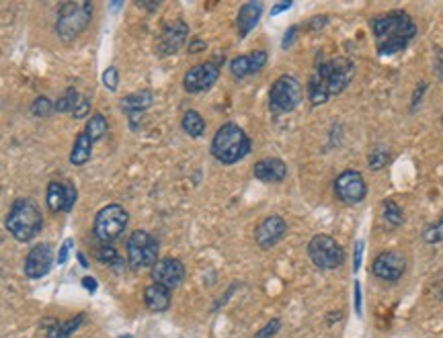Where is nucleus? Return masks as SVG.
I'll return each mask as SVG.
<instances>
[{"mask_svg": "<svg viewBox=\"0 0 443 338\" xmlns=\"http://www.w3.org/2000/svg\"><path fill=\"white\" fill-rule=\"evenodd\" d=\"M287 232V224L281 215H269L265 217L259 226H256V232H254V240L256 244L263 248V250H269L273 248Z\"/></svg>", "mask_w": 443, "mask_h": 338, "instance_id": "nucleus-16", "label": "nucleus"}, {"mask_svg": "<svg viewBox=\"0 0 443 338\" xmlns=\"http://www.w3.org/2000/svg\"><path fill=\"white\" fill-rule=\"evenodd\" d=\"M91 154H93V140L82 132L74 140V148L70 152V162L74 167H82L91 160Z\"/></svg>", "mask_w": 443, "mask_h": 338, "instance_id": "nucleus-22", "label": "nucleus"}, {"mask_svg": "<svg viewBox=\"0 0 443 338\" xmlns=\"http://www.w3.org/2000/svg\"><path fill=\"white\" fill-rule=\"evenodd\" d=\"M88 113H91V103H88V99H86V97H80V101H78L76 109L72 111V117H74V119H84Z\"/></svg>", "mask_w": 443, "mask_h": 338, "instance_id": "nucleus-35", "label": "nucleus"}, {"mask_svg": "<svg viewBox=\"0 0 443 338\" xmlns=\"http://www.w3.org/2000/svg\"><path fill=\"white\" fill-rule=\"evenodd\" d=\"M99 261L105 263V265H109V267L121 265V256H119L117 248L111 246V244H103V246L99 248Z\"/></svg>", "mask_w": 443, "mask_h": 338, "instance_id": "nucleus-29", "label": "nucleus"}, {"mask_svg": "<svg viewBox=\"0 0 443 338\" xmlns=\"http://www.w3.org/2000/svg\"><path fill=\"white\" fill-rule=\"evenodd\" d=\"M72 238H68L64 244H62V248H60V254H58V265H66L68 263V256H70V250H72Z\"/></svg>", "mask_w": 443, "mask_h": 338, "instance_id": "nucleus-36", "label": "nucleus"}, {"mask_svg": "<svg viewBox=\"0 0 443 338\" xmlns=\"http://www.w3.org/2000/svg\"><path fill=\"white\" fill-rule=\"evenodd\" d=\"M84 324V316H76V318H70L66 320L64 324H58V337L60 338H68L72 337L80 326Z\"/></svg>", "mask_w": 443, "mask_h": 338, "instance_id": "nucleus-30", "label": "nucleus"}, {"mask_svg": "<svg viewBox=\"0 0 443 338\" xmlns=\"http://www.w3.org/2000/svg\"><path fill=\"white\" fill-rule=\"evenodd\" d=\"M181 125H183V132L187 136H191V138H202L204 132H206V121H204V117L197 111H187L183 115Z\"/></svg>", "mask_w": 443, "mask_h": 338, "instance_id": "nucleus-25", "label": "nucleus"}, {"mask_svg": "<svg viewBox=\"0 0 443 338\" xmlns=\"http://www.w3.org/2000/svg\"><path fill=\"white\" fill-rule=\"evenodd\" d=\"M355 76V64L347 58H335L316 68L308 84V97L312 105H322L331 97L341 95Z\"/></svg>", "mask_w": 443, "mask_h": 338, "instance_id": "nucleus-1", "label": "nucleus"}, {"mask_svg": "<svg viewBox=\"0 0 443 338\" xmlns=\"http://www.w3.org/2000/svg\"><path fill=\"white\" fill-rule=\"evenodd\" d=\"M82 285H84V289H86V291H91V293H95V291H97V287H99V285H97V281H95L93 277H84V279H82Z\"/></svg>", "mask_w": 443, "mask_h": 338, "instance_id": "nucleus-41", "label": "nucleus"}, {"mask_svg": "<svg viewBox=\"0 0 443 338\" xmlns=\"http://www.w3.org/2000/svg\"><path fill=\"white\" fill-rule=\"evenodd\" d=\"M93 16V2L91 0H72L64 2L58 8L56 33L62 41L76 39L91 23Z\"/></svg>", "mask_w": 443, "mask_h": 338, "instance_id": "nucleus-5", "label": "nucleus"}, {"mask_svg": "<svg viewBox=\"0 0 443 338\" xmlns=\"http://www.w3.org/2000/svg\"><path fill=\"white\" fill-rule=\"evenodd\" d=\"M372 29L376 35V47L380 56H392L407 49L411 39L417 35V25L405 10H394L374 19Z\"/></svg>", "mask_w": 443, "mask_h": 338, "instance_id": "nucleus-2", "label": "nucleus"}, {"mask_svg": "<svg viewBox=\"0 0 443 338\" xmlns=\"http://www.w3.org/2000/svg\"><path fill=\"white\" fill-rule=\"evenodd\" d=\"M363 240H357L355 242V258H353V271L357 273L361 269V256H363Z\"/></svg>", "mask_w": 443, "mask_h": 338, "instance_id": "nucleus-37", "label": "nucleus"}, {"mask_svg": "<svg viewBox=\"0 0 443 338\" xmlns=\"http://www.w3.org/2000/svg\"><path fill=\"white\" fill-rule=\"evenodd\" d=\"M206 49V41H202V39H195V41H191V45H189V51L191 53H197V51H204Z\"/></svg>", "mask_w": 443, "mask_h": 338, "instance_id": "nucleus-42", "label": "nucleus"}, {"mask_svg": "<svg viewBox=\"0 0 443 338\" xmlns=\"http://www.w3.org/2000/svg\"><path fill=\"white\" fill-rule=\"evenodd\" d=\"M107 132H109V123H107L105 115H103V113H93L91 119L86 121L84 134H86V136L93 140V144H95V142L103 140V138L107 136Z\"/></svg>", "mask_w": 443, "mask_h": 338, "instance_id": "nucleus-24", "label": "nucleus"}, {"mask_svg": "<svg viewBox=\"0 0 443 338\" xmlns=\"http://www.w3.org/2000/svg\"><path fill=\"white\" fill-rule=\"evenodd\" d=\"M308 256L322 271H335L345 263L343 246L335 238L324 234H318L308 242Z\"/></svg>", "mask_w": 443, "mask_h": 338, "instance_id": "nucleus-7", "label": "nucleus"}, {"mask_svg": "<svg viewBox=\"0 0 443 338\" xmlns=\"http://www.w3.org/2000/svg\"><path fill=\"white\" fill-rule=\"evenodd\" d=\"M128 221H130L128 211L121 205L111 203V205L103 207L97 213V217H95V236L101 242L111 244L113 240L123 236V232L128 228Z\"/></svg>", "mask_w": 443, "mask_h": 338, "instance_id": "nucleus-6", "label": "nucleus"}, {"mask_svg": "<svg viewBox=\"0 0 443 338\" xmlns=\"http://www.w3.org/2000/svg\"><path fill=\"white\" fill-rule=\"evenodd\" d=\"M335 195L341 203H347V205L361 203L368 195V184H366L361 172H357V170L341 172L335 178Z\"/></svg>", "mask_w": 443, "mask_h": 338, "instance_id": "nucleus-10", "label": "nucleus"}, {"mask_svg": "<svg viewBox=\"0 0 443 338\" xmlns=\"http://www.w3.org/2000/svg\"><path fill=\"white\" fill-rule=\"evenodd\" d=\"M267 64V51L256 49L248 56H238L230 62V72L234 78H244L250 74H256Z\"/></svg>", "mask_w": 443, "mask_h": 338, "instance_id": "nucleus-18", "label": "nucleus"}, {"mask_svg": "<svg viewBox=\"0 0 443 338\" xmlns=\"http://www.w3.org/2000/svg\"><path fill=\"white\" fill-rule=\"evenodd\" d=\"M144 304L150 312H165L171 306V289L152 283L144 289Z\"/></svg>", "mask_w": 443, "mask_h": 338, "instance_id": "nucleus-21", "label": "nucleus"}, {"mask_svg": "<svg viewBox=\"0 0 443 338\" xmlns=\"http://www.w3.org/2000/svg\"><path fill=\"white\" fill-rule=\"evenodd\" d=\"M78 261H80V265H82L84 269L88 267V263H86V258H84V254H82V252H78Z\"/></svg>", "mask_w": 443, "mask_h": 338, "instance_id": "nucleus-45", "label": "nucleus"}, {"mask_svg": "<svg viewBox=\"0 0 443 338\" xmlns=\"http://www.w3.org/2000/svg\"><path fill=\"white\" fill-rule=\"evenodd\" d=\"M158 261V242L146 230H136L128 240V263L134 269L154 267Z\"/></svg>", "mask_w": 443, "mask_h": 338, "instance_id": "nucleus-8", "label": "nucleus"}, {"mask_svg": "<svg viewBox=\"0 0 443 338\" xmlns=\"http://www.w3.org/2000/svg\"><path fill=\"white\" fill-rule=\"evenodd\" d=\"M103 84H105V88L107 90H111V93H115L117 90V84H119V74H117V68H107L105 72H103Z\"/></svg>", "mask_w": 443, "mask_h": 338, "instance_id": "nucleus-32", "label": "nucleus"}, {"mask_svg": "<svg viewBox=\"0 0 443 338\" xmlns=\"http://www.w3.org/2000/svg\"><path fill=\"white\" fill-rule=\"evenodd\" d=\"M405 271H407V258L400 252H394V250L378 254L374 258V265H372V273L378 279L388 281V283L398 281L405 275Z\"/></svg>", "mask_w": 443, "mask_h": 338, "instance_id": "nucleus-12", "label": "nucleus"}, {"mask_svg": "<svg viewBox=\"0 0 443 338\" xmlns=\"http://www.w3.org/2000/svg\"><path fill=\"white\" fill-rule=\"evenodd\" d=\"M287 8H291V2H279V4H275V6L271 8V14L275 16V14H279V12L287 10Z\"/></svg>", "mask_w": 443, "mask_h": 338, "instance_id": "nucleus-43", "label": "nucleus"}, {"mask_svg": "<svg viewBox=\"0 0 443 338\" xmlns=\"http://www.w3.org/2000/svg\"><path fill=\"white\" fill-rule=\"evenodd\" d=\"M296 35H298V27H289V29L285 31V37H283V41H281V47H283V49H289V45L294 43Z\"/></svg>", "mask_w": 443, "mask_h": 338, "instance_id": "nucleus-38", "label": "nucleus"}, {"mask_svg": "<svg viewBox=\"0 0 443 338\" xmlns=\"http://www.w3.org/2000/svg\"><path fill=\"white\" fill-rule=\"evenodd\" d=\"M254 176L263 182H281L287 174V167L279 158H265L254 165Z\"/></svg>", "mask_w": 443, "mask_h": 338, "instance_id": "nucleus-19", "label": "nucleus"}, {"mask_svg": "<svg viewBox=\"0 0 443 338\" xmlns=\"http://www.w3.org/2000/svg\"><path fill=\"white\" fill-rule=\"evenodd\" d=\"M250 152V140L236 123H224L212 140V156L222 165H236Z\"/></svg>", "mask_w": 443, "mask_h": 338, "instance_id": "nucleus-4", "label": "nucleus"}, {"mask_svg": "<svg viewBox=\"0 0 443 338\" xmlns=\"http://www.w3.org/2000/svg\"><path fill=\"white\" fill-rule=\"evenodd\" d=\"M78 101H80L78 90L70 86V88H66V90H64V95L58 99V103L53 105V109H56L58 113H72V111L76 109Z\"/></svg>", "mask_w": 443, "mask_h": 338, "instance_id": "nucleus-26", "label": "nucleus"}, {"mask_svg": "<svg viewBox=\"0 0 443 338\" xmlns=\"http://www.w3.org/2000/svg\"><path fill=\"white\" fill-rule=\"evenodd\" d=\"M31 111H33L35 117H47L53 111V105H51V101L47 97H37L35 103H33V107H31Z\"/></svg>", "mask_w": 443, "mask_h": 338, "instance_id": "nucleus-31", "label": "nucleus"}, {"mask_svg": "<svg viewBox=\"0 0 443 338\" xmlns=\"http://www.w3.org/2000/svg\"><path fill=\"white\" fill-rule=\"evenodd\" d=\"M427 90V82H421L419 84V88H417V93H415V101H413V107L421 101V97H423V93Z\"/></svg>", "mask_w": 443, "mask_h": 338, "instance_id": "nucleus-44", "label": "nucleus"}, {"mask_svg": "<svg viewBox=\"0 0 443 338\" xmlns=\"http://www.w3.org/2000/svg\"><path fill=\"white\" fill-rule=\"evenodd\" d=\"M152 105V93L150 90H140L134 95H128L121 99V109L130 115V113H144L148 107Z\"/></svg>", "mask_w": 443, "mask_h": 338, "instance_id": "nucleus-23", "label": "nucleus"}, {"mask_svg": "<svg viewBox=\"0 0 443 338\" xmlns=\"http://www.w3.org/2000/svg\"><path fill=\"white\" fill-rule=\"evenodd\" d=\"M355 312H357V316H361V285H359V281H355Z\"/></svg>", "mask_w": 443, "mask_h": 338, "instance_id": "nucleus-39", "label": "nucleus"}, {"mask_svg": "<svg viewBox=\"0 0 443 338\" xmlns=\"http://www.w3.org/2000/svg\"><path fill=\"white\" fill-rule=\"evenodd\" d=\"M47 207L49 211L58 213V211H70L74 207L76 201V189L72 182H58L51 180L47 184Z\"/></svg>", "mask_w": 443, "mask_h": 338, "instance_id": "nucleus-17", "label": "nucleus"}, {"mask_svg": "<svg viewBox=\"0 0 443 338\" xmlns=\"http://www.w3.org/2000/svg\"><path fill=\"white\" fill-rule=\"evenodd\" d=\"M218 76H220V66L214 64V62H204V64H200V66H193V68L185 74L183 86H185V90L191 93V95L206 93V90H210V88L216 84Z\"/></svg>", "mask_w": 443, "mask_h": 338, "instance_id": "nucleus-11", "label": "nucleus"}, {"mask_svg": "<svg viewBox=\"0 0 443 338\" xmlns=\"http://www.w3.org/2000/svg\"><path fill=\"white\" fill-rule=\"evenodd\" d=\"M119 338H132V337H130V335H121V337H119Z\"/></svg>", "mask_w": 443, "mask_h": 338, "instance_id": "nucleus-46", "label": "nucleus"}, {"mask_svg": "<svg viewBox=\"0 0 443 338\" xmlns=\"http://www.w3.org/2000/svg\"><path fill=\"white\" fill-rule=\"evenodd\" d=\"M300 101H302V86L294 76L283 74L273 82L269 90V107L273 113H289L300 105Z\"/></svg>", "mask_w": 443, "mask_h": 338, "instance_id": "nucleus-9", "label": "nucleus"}, {"mask_svg": "<svg viewBox=\"0 0 443 338\" xmlns=\"http://www.w3.org/2000/svg\"><path fill=\"white\" fill-rule=\"evenodd\" d=\"M261 12H263V2H259V0H250V2L240 6V10H238V33H240V37H246L254 29V25L261 19Z\"/></svg>", "mask_w": 443, "mask_h": 338, "instance_id": "nucleus-20", "label": "nucleus"}, {"mask_svg": "<svg viewBox=\"0 0 443 338\" xmlns=\"http://www.w3.org/2000/svg\"><path fill=\"white\" fill-rule=\"evenodd\" d=\"M152 279H154V283H158L167 289H175L185 279V267L179 258H173V256L160 258L152 267Z\"/></svg>", "mask_w": 443, "mask_h": 338, "instance_id": "nucleus-13", "label": "nucleus"}, {"mask_svg": "<svg viewBox=\"0 0 443 338\" xmlns=\"http://www.w3.org/2000/svg\"><path fill=\"white\" fill-rule=\"evenodd\" d=\"M53 265V248L49 244H35L25 258V275L29 279H41Z\"/></svg>", "mask_w": 443, "mask_h": 338, "instance_id": "nucleus-15", "label": "nucleus"}, {"mask_svg": "<svg viewBox=\"0 0 443 338\" xmlns=\"http://www.w3.org/2000/svg\"><path fill=\"white\" fill-rule=\"evenodd\" d=\"M279 326H281V322L275 318V320H271V322H267L265 324V328H261L256 335L252 338H273L277 333H279Z\"/></svg>", "mask_w": 443, "mask_h": 338, "instance_id": "nucleus-34", "label": "nucleus"}, {"mask_svg": "<svg viewBox=\"0 0 443 338\" xmlns=\"http://www.w3.org/2000/svg\"><path fill=\"white\" fill-rule=\"evenodd\" d=\"M388 160H390V156H388V152L386 150H376L372 156H370V169L372 170H378V169H384L386 165H388Z\"/></svg>", "mask_w": 443, "mask_h": 338, "instance_id": "nucleus-33", "label": "nucleus"}, {"mask_svg": "<svg viewBox=\"0 0 443 338\" xmlns=\"http://www.w3.org/2000/svg\"><path fill=\"white\" fill-rule=\"evenodd\" d=\"M442 125H443V119H442Z\"/></svg>", "mask_w": 443, "mask_h": 338, "instance_id": "nucleus-47", "label": "nucleus"}, {"mask_svg": "<svg viewBox=\"0 0 443 338\" xmlns=\"http://www.w3.org/2000/svg\"><path fill=\"white\" fill-rule=\"evenodd\" d=\"M435 53H438V66H435V72H438L440 80H443V49L442 47H435Z\"/></svg>", "mask_w": 443, "mask_h": 338, "instance_id": "nucleus-40", "label": "nucleus"}, {"mask_svg": "<svg viewBox=\"0 0 443 338\" xmlns=\"http://www.w3.org/2000/svg\"><path fill=\"white\" fill-rule=\"evenodd\" d=\"M384 217H386V221L390 224V226H394V228H398V226H403V221H405V215H403V209L394 203V201H384Z\"/></svg>", "mask_w": 443, "mask_h": 338, "instance_id": "nucleus-27", "label": "nucleus"}, {"mask_svg": "<svg viewBox=\"0 0 443 338\" xmlns=\"http://www.w3.org/2000/svg\"><path fill=\"white\" fill-rule=\"evenodd\" d=\"M423 240L427 244H438V242H443V213L440 215V219L431 226H427L423 230Z\"/></svg>", "mask_w": 443, "mask_h": 338, "instance_id": "nucleus-28", "label": "nucleus"}, {"mask_svg": "<svg viewBox=\"0 0 443 338\" xmlns=\"http://www.w3.org/2000/svg\"><path fill=\"white\" fill-rule=\"evenodd\" d=\"M43 226V215L33 199H16L6 215V230L19 242L33 240Z\"/></svg>", "mask_w": 443, "mask_h": 338, "instance_id": "nucleus-3", "label": "nucleus"}, {"mask_svg": "<svg viewBox=\"0 0 443 338\" xmlns=\"http://www.w3.org/2000/svg\"><path fill=\"white\" fill-rule=\"evenodd\" d=\"M187 35H189L187 23H183V21H173V23H169V25L163 29V33H160V37H158V43H156L158 56H173V53H177V51L185 45Z\"/></svg>", "mask_w": 443, "mask_h": 338, "instance_id": "nucleus-14", "label": "nucleus"}]
</instances>
